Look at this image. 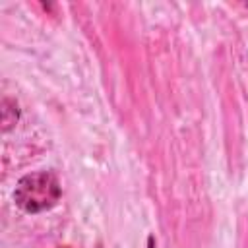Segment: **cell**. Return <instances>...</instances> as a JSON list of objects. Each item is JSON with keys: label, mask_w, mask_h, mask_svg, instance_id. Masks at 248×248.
Here are the masks:
<instances>
[{"label": "cell", "mask_w": 248, "mask_h": 248, "mask_svg": "<svg viewBox=\"0 0 248 248\" xmlns=\"http://www.w3.org/2000/svg\"><path fill=\"white\" fill-rule=\"evenodd\" d=\"M60 194L62 190L56 174L41 170L19 178L14 192V202L27 213H41L50 209L60 200Z\"/></svg>", "instance_id": "obj_1"}, {"label": "cell", "mask_w": 248, "mask_h": 248, "mask_svg": "<svg viewBox=\"0 0 248 248\" xmlns=\"http://www.w3.org/2000/svg\"><path fill=\"white\" fill-rule=\"evenodd\" d=\"M149 248H153V238H149Z\"/></svg>", "instance_id": "obj_2"}, {"label": "cell", "mask_w": 248, "mask_h": 248, "mask_svg": "<svg viewBox=\"0 0 248 248\" xmlns=\"http://www.w3.org/2000/svg\"><path fill=\"white\" fill-rule=\"evenodd\" d=\"M60 248H68V246H60Z\"/></svg>", "instance_id": "obj_3"}]
</instances>
